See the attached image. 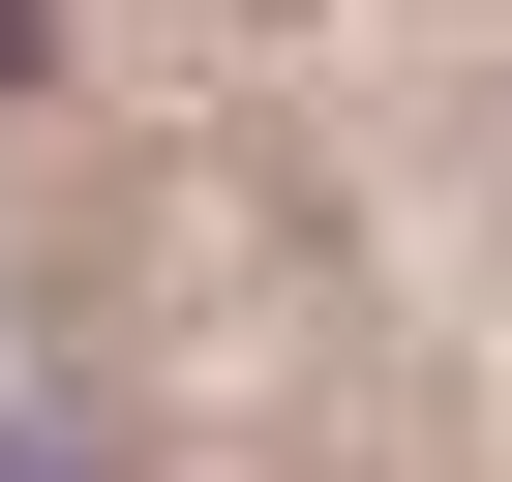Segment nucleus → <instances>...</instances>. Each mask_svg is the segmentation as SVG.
Here are the masks:
<instances>
[{
  "instance_id": "obj_1",
  "label": "nucleus",
  "mask_w": 512,
  "mask_h": 482,
  "mask_svg": "<svg viewBox=\"0 0 512 482\" xmlns=\"http://www.w3.org/2000/svg\"><path fill=\"white\" fill-rule=\"evenodd\" d=\"M31 61H61V0H0V91H31Z\"/></svg>"
}]
</instances>
